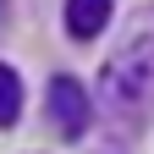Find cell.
I'll return each instance as SVG.
<instances>
[{
  "label": "cell",
  "instance_id": "3",
  "mask_svg": "<svg viewBox=\"0 0 154 154\" xmlns=\"http://www.w3.org/2000/svg\"><path fill=\"white\" fill-rule=\"evenodd\" d=\"M110 22V0H66V33L72 38H94Z\"/></svg>",
  "mask_w": 154,
  "mask_h": 154
},
{
  "label": "cell",
  "instance_id": "1",
  "mask_svg": "<svg viewBox=\"0 0 154 154\" xmlns=\"http://www.w3.org/2000/svg\"><path fill=\"white\" fill-rule=\"evenodd\" d=\"M105 110L116 121H143L154 110V11H138L121 50L105 61Z\"/></svg>",
  "mask_w": 154,
  "mask_h": 154
},
{
  "label": "cell",
  "instance_id": "4",
  "mask_svg": "<svg viewBox=\"0 0 154 154\" xmlns=\"http://www.w3.org/2000/svg\"><path fill=\"white\" fill-rule=\"evenodd\" d=\"M17 116H22V83H17V72L0 61V127H11Z\"/></svg>",
  "mask_w": 154,
  "mask_h": 154
},
{
  "label": "cell",
  "instance_id": "2",
  "mask_svg": "<svg viewBox=\"0 0 154 154\" xmlns=\"http://www.w3.org/2000/svg\"><path fill=\"white\" fill-rule=\"evenodd\" d=\"M50 116H55V127H61V138H83L88 121H94L88 88L77 83V77H55L50 83Z\"/></svg>",
  "mask_w": 154,
  "mask_h": 154
}]
</instances>
